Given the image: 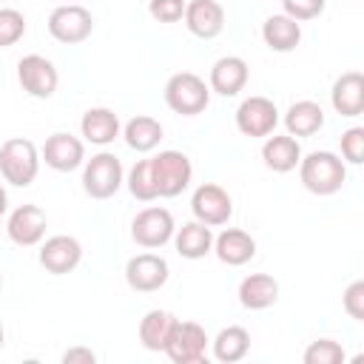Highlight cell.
<instances>
[{"mask_svg": "<svg viewBox=\"0 0 364 364\" xmlns=\"http://www.w3.org/2000/svg\"><path fill=\"white\" fill-rule=\"evenodd\" d=\"M299 179L316 196H333L347 182V165L333 151H310L299 159Z\"/></svg>", "mask_w": 364, "mask_h": 364, "instance_id": "1", "label": "cell"}, {"mask_svg": "<svg viewBox=\"0 0 364 364\" xmlns=\"http://www.w3.org/2000/svg\"><path fill=\"white\" fill-rule=\"evenodd\" d=\"M0 173L14 188H28L40 173V151L31 139L11 136L0 145Z\"/></svg>", "mask_w": 364, "mask_h": 364, "instance_id": "2", "label": "cell"}, {"mask_svg": "<svg viewBox=\"0 0 364 364\" xmlns=\"http://www.w3.org/2000/svg\"><path fill=\"white\" fill-rule=\"evenodd\" d=\"M165 102L173 114H182V117H196L208 108L210 102V88L208 82L193 74V71H176L168 77L165 82Z\"/></svg>", "mask_w": 364, "mask_h": 364, "instance_id": "3", "label": "cell"}, {"mask_svg": "<svg viewBox=\"0 0 364 364\" xmlns=\"http://www.w3.org/2000/svg\"><path fill=\"white\" fill-rule=\"evenodd\" d=\"M125 182V171L117 154L100 151L82 165V191L91 199H111Z\"/></svg>", "mask_w": 364, "mask_h": 364, "instance_id": "4", "label": "cell"}, {"mask_svg": "<svg viewBox=\"0 0 364 364\" xmlns=\"http://www.w3.org/2000/svg\"><path fill=\"white\" fill-rule=\"evenodd\" d=\"M151 171H154V182H156V193L162 199H173L179 196L191 179H193V165L188 159V154L182 151H159L156 156H151Z\"/></svg>", "mask_w": 364, "mask_h": 364, "instance_id": "5", "label": "cell"}, {"mask_svg": "<svg viewBox=\"0 0 364 364\" xmlns=\"http://www.w3.org/2000/svg\"><path fill=\"white\" fill-rule=\"evenodd\" d=\"M208 341L210 338H208V333H205L202 324H196V321H179L176 318L162 353L173 364H199V361H205Z\"/></svg>", "mask_w": 364, "mask_h": 364, "instance_id": "6", "label": "cell"}, {"mask_svg": "<svg viewBox=\"0 0 364 364\" xmlns=\"http://www.w3.org/2000/svg\"><path fill=\"white\" fill-rule=\"evenodd\" d=\"M94 31V17L85 6L80 3H63L48 14V34L57 43L65 46H77L82 40H88Z\"/></svg>", "mask_w": 364, "mask_h": 364, "instance_id": "7", "label": "cell"}, {"mask_svg": "<svg viewBox=\"0 0 364 364\" xmlns=\"http://www.w3.org/2000/svg\"><path fill=\"white\" fill-rule=\"evenodd\" d=\"M173 216L168 208H159V205H151V208H142L134 222H131V239L139 245V247H162L173 239Z\"/></svg>", "mask_w": 364, "mask_h": 364, "instance_id": "8", "label": "cell"}, {"mask_svg": "<svg viewBox=\"0 0 364 364\" xmlns=\"http://www.w3.org/2000/svg\"><path fill=\"white\" fill-rule=\"evenodd\" d=\"M276 125H279V108H276L273 100L253 94V97L239 102V108H236L239 134H245L250 139H259V136H270L276 131Z\"/></svg>", "mask_w": 364, "mask_h": 364, "instance_id": "9", "label": "cell"}, {"mask_svg": "<svg viewBox=\"0 0 364 364\" xmlns=\"http://www.w3.org/2000/svg\"><path fill=\"white\" fill-rule=\"evenodd\" d=\"M191 210L196 222L208 228H219V225H228V219L233 216V199L222 185L202 182L191 196Z\"/></svg>", "mask_w": 364, "mask_h": 364, "instance_id": "10", "label": "cell"}, {"mask_svg": "<svg viewBox=\"0 0 364 364\" xmlns=\"http://www.w3.org/2000/svg\"><path fill=\"white\" fill-rule=\"evenodd\" d=\"M17 80H20L23 91L34 100H48L60 85V74H57L54 63L43 54H26L17 63Z\"/></svg>", "mask_w": 364, "mask_h": 364, "instance_id": "11", "label": "cell"}, {"mask_svg": "<svg viewBox=\"0 0 364 364\" xmlns=\"http://www.w3.org/2000/svg\"><path fill=\"white\" fill-rule=\"evenodd\" d=\"M168 276H171V267L156 253H136L125 264V282L136 293H154V290L165 287Z\"/></svg>", "mask_w": 364, "mask_h": 364, "instance_id": "12", "label": "cell"}, {"mask_svg": "<svg viewBox=\"0 0 364 364\" xmlns=\"http://www.w3.org/2000/svg\"><path fill=\"white\" fill-rule=\"evenodd\" d=\"M46 225H48V216L40 205H20L9 213L6 219V233L14 245L20 247H34L43 242L46 236Z\"/></svg>", "mask_w": 364, "mask_h": 364, "instance_id": "13", "label": "cell"}, {"mask_svg": "<svg viewBox=\"0 0 364 364\" xmlns=\"http://www.w3.org/2000/svg\"><path fill=\"white\" fill-rule=\"evenodd\" d=\"M40 159L51 168V171H60V173H68V171H77L82 162H85V145L80 136L74 134H65V131H57L46 139L43 151H40Z\"/></svg>", "mask_w": 364, "mask_h": 364, "instance_id": "14", "label": "cell"}, {"mask_svg": "<svg viewBox=\"0 0 364 364\" xmlns=\"http://www.w3.org/2000/svg\"><path fill=\"white\" fill-rule=\"evenodd\" d=\"M40 264L54 273V276H65L71 273L80 262H82V245L74 239V236H65V233H57V236H48L43 245H40Z\"/></svg>", "mask_w": 364, "mask_h": 364, "instance_id": "15", "label": "cell"}, {"mask_svg": "<svg viewBox=\"0 0 364 364\" xmlns=\"http://www.w3.org/2000/svg\"><path fill=\"white\" fill-rule=\"evenodd\" d=\"M188 31L199 40H213L225 28V9L219 0H188L182 14Z\"/></svg>", "mask_w": 364, "mask_h": 364, "instance_id": "16", "label": "cell"}, {"mask_svg": "<svg viewBox=\"0 0 364 364\" xmlns=\"http://www.w3.org/2000/svg\"><path fill=\"white\" fill-rule=\"evenodd\" d=\"M247 77H250L247 63L242 57H236V54H228V57H219L210 65L208 88L213 94H219V97H236L247 85Z\"/></svg>", "mask_w": 364, "mask_h": 364, "instance_id": "17", "label": "cell"}, {"mask_svg": "<svg viewBox=\"0 0 364 364\" xmlns=\"http://www.w3.org/2000/svg\"><path fill=\"white\" fill-rule=\"evenodd\" d=\"M213 253L228 267H242L256 256V239L242 228H225L213 236Z\"/></svg>", "mask_w": 364, "mask_h": 364, "instance_id": "18", "label": "cell"}, {"mask_svg": "<svg viewBox=\"0 0 364 364\" xmlns=\"http://www.w3.org/2000/svg\"><path fill=\"white\" fill-rule=\"evenodd\" d=\"M330 102L341 117H361L364 114V74L344 71L330 91Z\"/></svg>", "mask_w": 364, "mask_h": 364, "instance_id": "19", "label": "cell"}, {"mask_svg": "<svg viewBox=\"0 0 364 364\" xmlns=\"http://www.w3.org/2000/svg\"><path fill=\"white\" fill-rule=\"evenodd\" d=\"M80 131H82L85 142L105 148V145H111V142L119 136L122 125H119V117H117L111 108L97 105V108H88V111L82 114V119H80Z\"/></svg>", "mask_w": 364, "mask_h": 364, "instance_id": "20", "label": "cell"}, {"mask_svg": "<svg viewBox=\"0 0 364 364\" xmlns=\"http://www.w3.org/2000/svg\"><path fill=\"white\" fill-rule=\"evenodd\" d=\"M262 159L273 173H290L293 168H299L301 145L290 134H270L262 145Z\"/></svg>", "mask_w": 364, "mask_h": 364, "instance_id": "21", "label": "cell"}, {"mask_svg": "<svg viewBox=\"0 0 364 364\" xmlns=\"http://www.w3.org/2000/svg\"><path fill=\"white\" fill-rule=\"evenodd\" d=\"M262 40H264V46L270 51L287 54V51H293L301 43V23L287 17L284 11L282 14H270L262 23Z\"/></svg>", "mask_w": 364, "mask_h": 364, "instance_id": "22", "label": "cell"}, {"mask_svg": "<svg viewBox=\"0 0 364 364\" xmlns=\"http://www.w3.org/2000/svg\"><path fill=\"white\" fill-rule=\"evenodd\" d=\"M279 301V282L270 273H250L239 284V304L245 310H267Z\"/></svg>", "mask_w": 364, "mask_h": 364, "instance_id": "23", "label": "cell"}, {"mask_svg": "<svg viewBox=\"0 0 364 364\" xmlns=\"http://www.w3.org/2000/svg\"><path fill=\"white\" fill-rule=\"evenodd\" d=\"M173 247L182 259H205L210 250H213V230L202 222H185L182 228L173 230Z\"/></svg>", "mask_w": 364, "mask_h": 364, "instance_id": "24", "label": "cell"}, {"mask_svg": "<svg viewBox=\"0 0 364 364\" xmlns=\"http://www.w3.org/2000/svg\"><path fill=\"white\" fill-rule=\"evenodd\" d=\"M284 128L290 136H313L324 128V108L313 100H299L284 111Z\"/></svg>", "mask_w": 364, "mask_h": 364, "instance_id": "25", "label": "cell"}, {"mask_svg": "<svg viewBox=\"0 0 364 364\" xmlns=\"http://www.w3.org/2000/svg\"><path fill=\"white\" fill-rule=\"evenodd\" d=\"M162 122L148 117V114H136L125 122L122 128V136H125V145L136 154H151L159 142H162Z\"/></svg>", "mask_w": 364, "mask_h": 364, "instance_id": "26", "label": "cell"}, {"mask_svg": "<svg viewBox=\"0 0 364 364\" xmlns=\"http://www.w3.org/2000/svg\"><path fill=\"white\" fill-rule=\"evenodd\" d=\"M210 344H213V358L216 361L236 364L250 353V333L239 324H230V327H222Z\"/></svg>", "mask_w": 364, "mask_h": 364, "instance_id": "27", "label": "cell"}, {"mask_svg": "<svg viewBox=\"0 0 364 364\" xmlns=\"http://www.w3.org/2000/svg\"><path fill=\"white\" fill-rule=\"evenodd\" d=\"M173 316L168 310H148L142 318H139V327H136V336H139V344L151 353H159L165 350V341L171 336V327H173Z\"/></svg>", "mask_w": 364, "mask_h": 364, "instance_id": "28", "label": "cell"}, {"mask_svg": "<svg viewBox=\"0 0 364 364\" xmlns=\"http://www.w3.org/2000/svg\"><path fill=\"white\" fill-rule=\"evenodd\" d=\"M125 185H128L131 196L139 199V202H154V199H159L156 182H154V171H151V156L134 162V168H131L128 176H125Z\"/></svg>", "mask_w": 364, "mask_h": 364, "instance_id": "29", "label": "cell"}, {"mask_svg": "<svg viewBox=\"0 0 364 364\" xmlns=\"http://www.w3.org/2000/svg\"><path fill=\"white\" fill-rule=\"evenodd\" d=\"M304 364H338L344 361V347L333 338H316L310 341V347L304 350Z\"/></svg>", "mask_w": 364, "mask_h": 364, "instance_id": "30", "label": "cell"}, {"mask_svg": "<svg viewBox=\"0 0 364 364\" xmlns=\"http://www.w3.org/2000/svg\"><path fill=\"white\" fill-rule=\"evenodd\" d=\"M26 34V17L17 9H0V48L14 46Z\"/></svg>", "mask_w": 364, "mask_h": 364, "instance_id": "31", "label": "cell"}, {"mask_svg": "<svg viewBox=\"0 0 364 364\" xmlns=\"http://www.w3.org/2000/svg\"><path fill=\"white\" fill-rule=\"evenodd\" d=\"M341 156L350 165H361L364 162V128L353 125L341 134Z\"/></svg>", "mask_w": 364, "mask_h": 364, "instance_id": "32", "label": "cell"}, {"mask_svg": "<svg viewBox=\"0 0 364 364\" xmlns=\"http://www.w3.org/2000/svg\"><path fill=\"white\" fill-rule=\"evenodd\" d=\"M327 0H282V9L287 17L304 23V20H316L324 11Z\"/></svg>", "mask_w": 364, "mask_h": 364, "instance_id": "33", "label": "cell"}, {"mask_svg": "<svg viewBox=\"0 0 364 364\" xmlns=\"http://www.w3.org/2000/svg\"><path fill=\"white\" fill-rule=\"evenodd\" d=\"M188 0H148V14L156 23H176L185 14Z\"/></svg>", "mask_w": 364, "mask_h": 364, "instance_id": "34", "label": "cell"}, {"mask_svg": "<svg viewBox=\"0 0 364 364\" xmlns=\"http://www.w3.org/2000/svg\"><path fill=\"white\" fill-rule=\"evenodd\" d=\"M341 301H344V310H347L350 318L364 321V282H361V279H355L353 284H347Z\"/></svg>", "mask_w": 364, "mask_h": 364, "instance_id": "35", "label": "cell"}, {"mask_svg": "<svg viewBox=\"0 0 364 364\" xmlns=\"http://www.w3.org/2000/svg\"><path fill=\"white\" fill-rule=\"evenodd\" d=\"M77 361L94 364V361H97V353H94L91 347H71V350L63 353V364H77Z\"/></svg>", "mask_w": 364, "mask_h": 364, "instance_id": "36", "label": "cell"}, {"mask_svg": "<svg viewBox=\"0 0 364 364\" xmlns=\"http://www.w3.org/2000/svg\"><path fill=\"white\" fill-rule=\"evenodd\" d=\"M6 210H9V193H6V188L0 185V219H3Z\"/></svg>", "mask_w": 364, "mask_h": 364, "instance_id": "37", "label": "cell"}, {"mask_svg": "<svg viewBox=\"0 0 364 364\" xmlns=\"http://www.w3.org/2000/svg\"><path fill=\"white\" fill-rule=\"evenodd\" d=\"M3 344H6V330H3V321H0V350H3Z\"/></svg>", "mask_w": 364, "mask_h": 364, "instance_id": "38", "label": "cell"}, {"mask_svg": "<svg viewBox=\"0 0 364 364\" xmlns=\"http://www.w3.org/2000/svg\"><path fill=\"white\" fill-rule=\"evenodd\" d=\"M0 290H3V273H0Z\"/></svg>", "mask_w": 364, "mask_h": 364, "instance_id": "39", "label": "cell"}, {"mask_svg": "<svg viewBox=\"0 0 364 364\" xmlns=\"http://www.w3.org/2000/svg\"><path fill=\"white\" fill-rule=\"evenodd\" d=\"M65 3H74V0H65Z\"/></svg>", "mask_w": 364, "mask_h": 364, "instance_id": "40", "label": "cell"}, {"mask_svg": "<svg viewBox=\"0 0 364 364\" xmlns=\"http://www.w3.org/2000/svg\"><path fill=\"white\" fill-rule=\"evenodd\" d=\"M0 3H3V0H0Z\"/></svg>", "mask_w": 364, "mask_h": 364, "instance_id": "41", "label": "cell"}]
</instances>
